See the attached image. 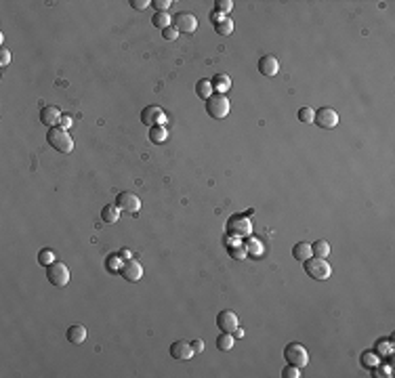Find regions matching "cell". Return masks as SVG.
<instances>
[{
	"label": "cell",
	"instance_id": "17",
	"mask_svg": "<svg viewBox=\"0 0 395 378\" xmlns=\"http://www.w3.org/2000/svg\"><path fill=\"white\" fill-rule=\"evenodd\" d=\"M210 82H213L215 93H219V95H225L227 90H231V78L227 74H217L215 80H210Z\"/></svg>",
	"mask_w": 395,
	"mask_h": 378
},
{
	"label": "cell",
	"instance_id": "24",
	"mask_svg": "<svg viewBox=\"0 0 395 378\" xmlns=\"http://www.w3.org/2000/svg\"><path fill=\"white\" fill-rule=\"evenodd\" d=\"M234 342H236L234 334H231V332H223L217 338V347L221 349V351H231V349H234Z\"/></svg>",
	"mask_w": 395,
	"mask_h": 378
},
{
	"label": "cell",
	"instance_id": "31",
	"mask_svg": "<svg viewBox=\"0 0 395 378\" xmlns=\"http://www.w3.org/2000/svg\"><path fill=\"white\" fill-rule=\"evenodd\" d=\"M171 0H154L152 2V6L156 9L158 13H168V9H171Z\"/></svg>",
	"mask_w": 395,
	"mask_h": 378
},
{
	"label": "cell",
	"instance_id": "6",
	"mask_svg": "<svg viewBox=\"0 0 395 378\" xmlns=\"http://www.w3.org/2000/svg\"><path fill=\"white\" fill-rule=\"evenodd\" d=\"M46 277H48V282H51L53 286L63 288V286H67V282H69V269L63 263L55 261L51 267L46 269Z\"/></svg>",
	"mask_w": 395,
	"mask_h": 378
},
{
	"label": "cell",
	"instance_id": "27",
	"mask_svg": "<svg viewBox=\"0 0 395 378\" xmlns=\"http://www.w3.org/2000/svg\"><path fill=\"white\" fill-rule=\"evenodd\" d=\"M215 30H217V34H221V36H229V34L234 32V21H231L229 17H225L221 23L215 25Z\"/></svg>",
	"mask_w": 395,
	"mask_h": 378
},
{
	"label": "cell",
	"instance_id": "12",
	"mask_svg": "<svg viewBox=\"0 0 395 378\" xmlns=\"http://www.w3.org/2000/svg\"><path fill=\"white\" fill-rule=\"evenodd\" d=\"M61 109L57 105H44V107L40 109V122L48 126V128H53V126H57L61 122Z\"/></svg>",
	"mask_w": 395,
	"mask_h": 378
},
{
	"label": "cell",
	"instance_id": "36",
	"mask_svg": "<svg viewBox=\"0 0 395 378\" xmlns=\"http://www.w3.org/2000/svg\"><path fill=\"white\" fill-rule=\"evenodd\" d=\"M9 63H11V53L6 51V48H2V51H0V67H6Z\"/></svg>",
	"mask_w": 395,
	"mask_h": 378
},
{
	"label": "cell",
	"instance_id": "3",
	"mask_svg": "<svg viewBox=\"0 0 395 378\" xmlns=\"http://www.w3.org/2000/svg\"><path fill=\"white\" fill-rule=\"evenodd\" d=\"M229 107H231L229 99H227L225 95H219V93H215V95L206 101V111H208V116H210V118H217V120H223V118H227Z\"/></svg>",
	"mask_w": 395,
	"mask_h": 378
},
{
	"label": "cell",
	"instance_id": "20",
	"mask_svg": "<svg viewBox=\"0 0 395 378\" xmlns=\"http://www.w3.org/2000/svg\"><path fill=\"white\" fill-rule=\"evenodd\" d=\"M196 93H198V97L200 99H204V101H208L210 97L215 95V88H213V82L210 80H200L196 84Z\"/></svg>",
	"mask_w": 395,
	"mask_h": 378
},
{
	"label": "cell",
	"instance_id": "23",
	"mask_svg": "<svg viewBox=\"0 0 395 378\" xmlns=\"http://www.w3.org/2000/svg\"><path fill=\"white\" fill-rule=\"evenodd\" d=\"M311 250H313V256H320V258H326L330 256V244L328 240H317L315 244H311Z\"/></svg>",
	"mask_w": 395,
	"mask_h": 378
},
{
	"label": "cell",
	"instance_id": "2",
	"mask_svg": "<svg viewBox=\"0 0 395 378\" xmlns=\"http://www.w3.org/2000/svg\"><path fill=\"white\" fill-rule=\"evenodd\" d=\"M305 273L313 279H328L332 275V267L326 258H320V256H309L305 261Z\"/></svg>",
	"mask_w": 395,
	"mask_h": 378
},
{
	"label": "cell",
	"instance_id": "34",
	"mask_svg": "<svg viewBox=\"0 0 395 378\" xmlns=\"http://www.w3.org/2000/svg\"><path fill=\"white\" fill-rule=\"evenodd\" d=\"M231 9H234V2H231V0H219L217 2V11H221L223 15L231 13Z\"/></svg>",
	"mask_w": 395,
	"mask_h": 378
},
{
	"label": "cell",
	"instance_id": "39",
	"mask_svg": "<svg viewBox=\"0 0 395 378\" xmlns=\"http://www.w3.org/2000/svg\"><path fill=\"white\" fill-rule=\"evenodd\" d=\"M192 349H194V353H202L204 351V340L202 338H198L194 345H192Z\"/></svg>",
	"mask_w": 395,
	"mask_h": 378
},
{
	"label": "cell",
	"instance_id": "10",
	"mask_svg": "<svg viewBox=\"0 0 395 378\" xmlns=\"http://www.w3.org/2000/svg\"><path fill=\"white\" fill-rule=\"evenodd\" d=\"M120 273H122V277L126 282H139L143 277V267H141V263L135 261V258H129V261H124Z\"/></svg>",
	"mask_w": 395,
	"mask_h": 378
},
{
	"label": "cell",
	"instance_id": "8",
	"mask_svg": "<svg viewBox=\"0 0 395 378\" xmlns=\"http://www.w3.org/2000/svg\"><path fill=\"white\" fill-rule=\"evenodd\" d=\"M116 206L120 210H126V212L135 214V212H139V208H141V200H139L137 193L122 191V193H118V198H116Z\"/></svg>",
	"mask_w": 395,
	"mask_h": 378
},
{
	"label": "cell",
	"instance_id": "22",
	"mask_svg": "<svg viewBox=\"0 0 395 378\" xmlns=\"http://www.w3.org/2000/svg\"><path fill=\"white\" fill-rule=\"evenodd\" d=\"M166 139H168L166 126H152V128H150V141H152V143L160 145V143H164Z\"/></svg>",
	"mask_w": 395,
	"mask_h": 378
},
{
	"label": "cell",
	"instance_id": "38",
	"mask_svg": "<svg viewBox=\"0 0 395 378\" xmlns=\"http://www.w3.org/2000/svg\"><path fill=\"white\" fill-rule=\"evenodd\" d=\"M72 124H74V120H72V116H69V114H63V116H61V122H59L61 128H66V130H67Z\"/></svg>",
	"mask_w": 395,
	"mask_h": 378
},
{
	"label": "cell",
	"instance_id": "19",
	"mask_svg": "<svg viewBox=\"0 0 395 378\" xmlns=\"http://www.w3.org/2000/svg\"><path fill=\"white\" fill-rule=\"evenodd\" d=\"M244 248H246V252H248L250 256H261L265 252L263 242H261L259 237H252V235H248V240L244 242Z\"/></svg>",
	"mask_w": 395,
	"mask_h": 378
},
{
	"label": "cell",
	"instance_id": "29",
	"mask_svg": "<svg viewBox=\"0 0 395 378\" xmlns=\"http://www.w3.org/2000/svg\"><path fill=\"white\" fill-rule=\"evenodd\" d=\"M229 252H231V256H234L236 261H244V258L248 256V252H246L244 244H242V246H240V244H238V246H229Z\"/></svg>",
	"mask_w": 395,
	"mask_h": 378
},
{
	"label": "cell",
	"instance_id": "33",
	"mask_svg": "<svg viewBox=\"0 0 395 378\" xmlns=\"http://www.w3.org/2000/svg\"><path fill=\"white\" fill-rule=\"evenodd\" d=\"M162 36H164V40H168V42H173V40H177V36H179V32H177V27L175 25H168L166 30H162Z\"/></svg>",
	"mask_w": 395,
	"mask_h": 378
},
{
	"label": "cell",
	"instance_id": "18",
	"mask_svg": "<svg viewBox=\"0 0 395 378\" xmlns=\"http://www.w3.org/2000/svg\"><path fill=\"white\" fill-rule=\"evenodd\" d=\"M292 256L296 258V261H303V263H305L309 256H313L311 244H307V242H299V244H296V246L292 248Z\"/></svg>",
	"mask_w": 395,
	"mask_h": 378
},
{
	"label": "cell",
	"instance_id": "1",
	"mask_svg": "<svg viewBox=\"0 0 395 378\" xmlns=\"http://www.w3.org/2000/svg\"><path fill=\"white\" fill-rule=\"evenodd\" d=\"M46 141H48V145H51L53 149H57L59 153H63V156L74 151V139L69 137L67 130L61 128V126H53V128H48Z\"/></svg>",
	"mask_w": 395,
	"mask_h": 378
},
{
	"label": "cell",
	"instance_id": "11",
	"mask_svg": "<svg viewBox=\"0 0 395 378\" xmlns=\"http://www.w3.org/2000/svg\"><path fill=\"white\" fill-rule=\"evenodd\" d=\"M175 21V27H177V32H183V34H194L198 30V19L192 13H179L177 17L173 19Z\"/></svg>",
	"mask_w": 395,
	"mask_h": 378
},
{
	"label": "cell",
	"instance_id": "37",
	"mask_svg": "<svg viewBox=\"0 0 395 378\" xmlns=\"http://www.w3.org/2000/svg\"><path fill=\"white\" fill-rule=\"evenodd\" d=\"M225 17H227V15H223V13L221 11H213V13H210V21H213V25H217V23H221V21L225 19Z\"/></svg>",
	"mask_w": 395,
	"mask_h": 378
},
{
	"label": "cell",
	"instance_id": "4",
	"mask_svg": "<svg viewBox=\"0 0 395 378\" xmlns=\"http://www.w3.org/2000/svg\"><path fill=\"white\" fill-rule=\"evenodd\" d=\"M284 357L288 363H292V366H299V368H305L309 363V353L307 349L299 345V342H290V345H286L284 349Z\"/></svg>",
	"mask_w": 395,
	"mask_h": 378
},
{
	"label": "cell",
	"instance_id": "40",
	"mask_svg": "<svg viewBox=\"0 0 395 378\" xmlns=\"http://www.w3.org/2000/svg\"><path fill=\"white\" fill-rule=\"evenodd\" d=\"M238 240H240L238 235H229V237H227V246H238V244H240Z\"/></svg>",
	"mask_w": 395,
	"mask_h": 378
},
{
	"label": "cell",
	"instance_id": "7",
	"mask_svg": "<svg viewBox=\"0 0 395 378\" xmlns=\"http://www.w3.org/2000/svg\"><path fill=\"white\" fill-rule=\"evenodd\" d=\"M313 124H317L320 128L330 130V128H334V126L338 124V114L332 107H320V109H315Z\"/></svg>",
	"mask_w": 395,
	"mask_h": 378
},
{
	"label": "cell",
	"instance_id": "14",
	"mask_svg": "<svg viewBox=\"0 0 395 378\" xmlns=\"http://www.w3.org/2000/svg\"><path fill=\"white\" fill-rule=\"evenodd\" d=\"M229 231H231V235L248 237L250 231H252V223H250V219H246V216H236V219L229 221Z\"/></svg>",
	"mask_w": 395,
	"mask_h": 378
},
{
	"label": "cell",
	"instance_id": "5",
	"mask_svg": "<svg viewBox=\"0 0 395 378\" xmlns=\"http://www.w3.org/2000/svg\"><path fill=\"white\" fill-rule=\"evenodd\" d=\"M141 122L152 128V126H166L168 118L164 114V109L158 107V105H147V107L141 111Z\"/></svg>",
	"mask_w": 395,
	"mask_h": 378
},
{
	"label": "cell",
	"instance_id": "25",
	"mask_svg": "<svg viewBox=\"0 0 395 378\" xmlns=\"http://www.w3.org/2000/svg\"><path fill=\"white\" fill-rule=\"evenodd\" d=\"M57 261V256H55V252L53 250H48V248H44V250H40V254H38V263L42 265V267H51V265Z\"/></svg>",
	"mask_w": 395,
	"mask_h": 378
},
{
	"label": "cell",
	"instance_id": "21",
	"mask_svg": "<svg viewBox=\"0 0 395 378\" xmlns=\"http://www.w3.org/2000/svg\"><path fill=\"white\" fill-rule=\"evenodd\" d=\"M101 219H103V223H110V225H114V223H118V219H120V208L114 206V204L103 206V210H101Z\"/></svg>",
	"mask_w": 395,
	"mask_h": 378
},
{
	"label": "cell",
	"instance_id": "28",
	"mask_svg": "<svg viewBox=\"0 0 395 378\" xmlns=\"http://www.w3.org/2000/svg\"><path fill=\"white\" fill-rule=\"evenodd\" d=\"M313 116H315V109L309 107V105H305V107L299 109V120L305 122V124H313Z\"/></svg>",
	"mask_w": 395,
	"mask_h": 378
},
{
	"label": "cell",
	"instance_id": "9",
	"mask_svg": "<svg viewBox=\"0 0 395 378\" xmlns=\"http://www.w3.org/2000/svg\"><path fill=\"white\" fill-rule=\"evenodd\" d=\"M217 326L221 328L223 332H231V334H234L240 328V319H238V315L234 311L225 309V311H221V313L217 315Z\"/></svg>",
	"mask_w": 395,
	"mask_h": 378
},
{
	"label": "cell",
	"instance_id": "26",
	"mask_svg": "<svg viewBox=\"0 0 395 378\" xmlns=\"http://www.w3.org/2000/svg\"><path fill=\"white\" fill-rule=\"evenodd\" d=\"M171 15H168V13H156V15H154L152 17V23L154 25H156V27H160V30H166V27L168 25H171Z\"/></svg>",
	"mask_w": 395,
	"mask_h": 378
},
{
	"label": "cell",
	"instance_id": "35",
	"mask_svg": "<svg viewBox=\"0 0 395 378\" xmlns=\"http://www.w3.org/2000/svg\"><path fill=\"white\" fill-rule=\"evenodd\" d=\"M131 6L137 11H145L147 6H152V2H147V0H131Z\"/></svg>",
	"mask_w": 395,
	"mask_h": 378
},
{
	"label": "cell",
	"instance_id": "15",
	"mask_svg": "<svg viewBox=\"0 0 395 378\" xmlns=\"http://www.w3.org/2000/svg\"><path fill=\"white\" fill-rule=\"evenodd\" d=\"M259 72L263 76H276L280 72V61L273 55H263L259 59Z\"/></svg>",
	"mask_w": 395,
	"mask_h": 378
},
{
	"label": "cell",
	"instance_id": "41",
	"mask_svg": "<svg viewBox=\"0 0 395 378\" xmlns=\"http://www.w3.org/2000/svg\"><path fill=\"white\" fill-rule=\"evenodd\" d=\"M120 256H122V258H124V261H129V258H131L132 254H131V252H129V250H122V252H120Z\"/></svg>",
	"mask_w": 395,
	"mask_h": 378
},
{
	"label": "cell",
	"instance_id": "32",
	"mask_svg": "<svg viewBox=\"0 0 395 378\" xmlns=\"http://www.w3.org/2000/svg\"><path fill=\"white\" fill-rule=\"evenodd\" d=\"M122 261H120V256H116V254H111L110 258H108V269L110 271H120V269H122Z\"/></svg>",
	"mask_w": 395,
	"mask_h": 378
},
{
	"label": "cell",
	"instance_id": "30",
	"mask_svg": "<svg viewBox=\"0 0 395 378\" xmlns=\"http://www.w3.org/2000/svg\"><path fill=\"white\" fill-rule=\"evenodd\" d=\"M282 376H284V378H299V376H301V368H299V366H292V363H288V366L282 370Z\"/></svg>",
	"mask_w": 395,
	"mask_h": 378
},
{
	"label": "cell",
	"instance_id": "16",
	"mask_svg": "<svg viewBox=\"0 0 395 378\" xmlns=\"http://www.w3.org/2000/svg\"><path fill=\"white\" fill-rule=\"evenodd\" d=\"M67 340L72 342V345H82V342L87 340V328L82 324H72L67 328Z\"/></svg>",
	"mask_w": 395,
	"mask_h": 378
},
{
	"label": "cell",
	"instance_id": "13",
	"mask_svg": "<svg viewBox=\"0 0 395 378\" xmlns=\"http://www.w3.org/2000/svg\"><path fill=\"white\" fill-rule=\"evenodd\" d=\"M171 357L173 359H179V361H187L194 357V349L187 340H175L171 345Z\"/></svg>",
	"mask_w": 395,
	"mask_h": 378
}]
</instances>
